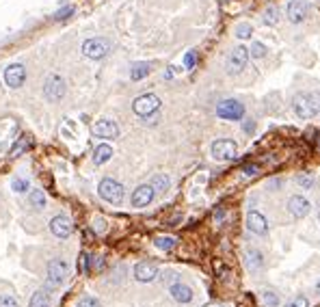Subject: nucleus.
<instances>
[{"label": "nucleus", "mask_w": 320, "mask_h": 307, "mask_svg": "<svg viewBox=\"0 0 320 307\" xmlns=\"http://www.w3.org/2000/svg\"><path fill=\"white\" fill-rule=\"evenodd\" d=\"M72 275V268H69V262L63 260V258H54L48 262L46 266V288H61L65 281L69 279Z\"/></svg>", "instance_id": "1"}, {"label": "nucleus", "mask_w": 320, "mask_h": 307, "mask_svg": "<svg viewBox=\"0 0 320 307\" xmlns=\"http://www.w3.org/2000/svg\"><path fill=\"white\" fill-rule=\"evenodd\" d=\"M292 108L299 119H309L320 110V98L316 93H299L292 102Z\"/></svg>", "instance_id": "2"}, {"label": "nucleus", "mask_w": 320, "mask_h": 307, "mask_svg": "<svg viewBox=\"0 0 320 307\" xmlns=\"http://www.w3.org/2000/svg\"><path fill=\"white\" fill-rule=\"evenodd\" d=\"M98 193H100V197H102L104 201H108V204H113V205H119L123 201V197H126L123 186L119 184L117 180H113V178H104L102 182H100Z\"/></svg>", "instance_id": "3"}, {"label": "nucleus", "mask_w": 320, "mask_h": 307, "mask_svg": "<svg viewBox=\"0 0 320 307\" xmlns=\"http://www.w3.org/2000/svg\"><path fill=\"white\" fill-rule=\"evenodd\" d=\"M65 93H67V84H65V80L59 74H52V76L46 78V82H43V98L48 102H61Z\"/></svg>", "instance_id": "4"}, {"label": "nucleus", "mask_w": 320, "mask_h": 307, "mask_svg": "<svg viewBox=\"0 0 320 307\" xmlns=\"http://www.w3.org/2000/svg\"><path fill=\"white\" fill-rule=\"evenodd\" d=\"M158 108H160V98H158V95H154V93L139 95V98L132 102V110L139 115V117H143V119L152 117Z\"/></svg>", "instance_id": "5"}, {"label": "nucleus", "mask_w": 320, "mask_h": 307, "mask_svg": "<svg viewBox=\"0 0 320 307\" xmlns=\"http://www.w3.org/2000/svg\"><path fill=\"white\" fill-rule=\"evenodd\" d=\"M247 61H249V48H244V46H236V48H232V52L227 54V61H225V69H227V74L236 76V74H240L244 67H247Z\"/></svg>", "instance_id": "6"}, {"label": "nucleus", "mask_w": 320, "mask_h": 307, "mask_svg": "<svg viewBox=\"0 0 320 307\" xmlns=\"http://www.w3.org/2000/svg\"><path fill=\"white\" fill-rule=\"evenodd\" d=\"M108 52H111V41L104 37H91L82 43V54L87 59H93V61L106 57Z\"/></svg>", "instance_id": "7"}, {"label": "nucleus", "mask_w": 320, "mask_h": 307, "mask_svg": "<svg viewBox=\"0 0 320 307\" xmlns=\"http://www.w3.org/2000/svg\"><path fill=\"white\" fill-rule=\"evenodd\" d=\"M210 152H212L214 160H223L225 163V160H234L238 156V145L232 139H219L212 143Z\"/></svg>", "instance_id": "8"}, {"label": "nucleus", "mask_w": 320, "mask_h": 307, "mask_svg": "<svg viewBox=\"0 0 320 307\" xmlns=\"http://www.w3.org/2000/svg\"><path fill=\"white\" fill-rule=\"evenodd\" d=\"M217 115L227 122H240L244 117V106L238 100H223L217 104Z\"/></svg>", "instance_id": "9"}, {"label": "nucleus", "mask_w": 320, "mask_h": 307, "mask_svg": "<svg viewBox=\"0 0 320 307\" xmlns=\"http://www.w3.org/2000/svg\"><path fill=\"white\" fill-rule=\"evenodd\" d=\"M24 80H26V67H24L22 63L9 65V67L4 69V82H7V87L18 89L24 84Z\"/></svg>", "instance_id": "10"}, {"label": "nucleus", "mask_w": 320, "mask_h": 307, "mask_svg": "<svg viewBox=\"0 0 320 307\" xmlns=\"http://www.w3.org/2000/svg\"><path fill=\"white\" fill-rule=\"evenodd\" d=\"M50 231H52L57 238H67V236L74 231L72 219H69V216H65V214L52 216V221H50Z\"/></svg>", "instance_id": "11"}, {"label": "nucleus", "mask_w": 320, "mask_h": 307, "mask_svg": "<svg viewBox=\"0 0 320 307\" xmlns=\"http://www.w3.org/2000/svg\"><path fill=\"white\" fill-rule=\"evenodd\" d=\"M154 197H156V190L152 188V184H141L132 193V205L134 208H145V205L152 204Z\"/></svg>", "instance_id": "12"}, {"label": "nucleus", "mask_w": 320, "mask_h": 307, "mask_svg": "<svg viewBox=\"0 0 320 307\" xmlns=\"http://www.w3.org/2000/svg\"><path fill=\"white\" fill-rule=\"evenodd\" d=\"M309 210H312V204H309V199H305L303 195H292V197L288 199V212L292 214L294 219L307 216Z\"/></svg>", "instance_id": "13"}, {"label": "nucleus", "mask_w": 320, "mask_h": 307, "mask_svg": "<svg viewBox=\"0 0 320 307\" xmlns=\"http://www.w3.org/2000/svg\"><path fill=\"white\" fill-rule=\"evenodd\" d=\"M158 277V266L154 262H139L134 266V279L141 281V284H149Z\"/></svg>", "instance_id": "14"}, {"label": "nucleus", "mask_w": 320, "mask_h": 307, "mask_svg": "<svg viewBox=\"0 0 320 307\" xmlns=\"http://www.w3.org/2000/svg\"><path fill=\"white\" fill-rule=\"evenodd\" d=\"M247 227H249V231H253V234H258V236H266L268 234V221L262 212L251 210V212L247 214Z\"/></svg>", "instance_id": "15"}, {"label": "nucleus", "mask_w": 320, "mask_h": 307, "mask_svg": "<svg viewBox=\"0 0 320 307\" xmlns=\"http://www.w3.org/2000/svg\"><path fill=\"white\" fill-rule=\"evenodd\" d=\"M93 134L100 139H117L119 137V125L111 122V119H100V122L93 125Z\"/></svg>", "instance_id": "16"}, {"label": "nucleus", "mask_w": 320, "mask_h": 307, "mask_svg": "<svg viewBox=\"0 0 320 307\" xmlns=\"http://www.w3.org/2000/svg\"><path fill=\"white\" fill-rule=\"evenodd\" d=\"M286 16L292 24H301L305 16H307V4H305V0H290L286 7Z\"/></svg>", "instance_id": "17"}, {"label": "nucleus", "mask_w": 320, "mask_h": 307, "mask_svg": "<svg viewBox=\"0 0 320 307\" xmlns=\"http://www.w3.org/2000/svg\"><path fill=\"white\" fill-rule=\"evenodd\" d=\"M169 292H171V296L178 301V303H191L193 301V290H191V286H186V284H173L171 288H169Z\"/></svg>", "instance_id": "18"}, {"label": "nucleus", "mask_w": 320, "mask_h": 307, "mask_svg": "<svg viewBox=\"0 0 320 307\" xmlns=\"http://www.w3.org/2000/svg\"><path fill=\"white\" fill-rule=\"evenodd\" d=\"M50 305H52V294H50L48 288L37 290L31 296V303H28V307H50Z\"/></svg>", "instance_id": "19"}, {"label": "nucleus", "mask_w": 320, "mask_h": 307, "mask_svg": "<svg viewBox=\"0 0 320 307\" xmlns=\"http://www.w3.org/2000/svg\"><path fill=\"white\" fill-rule=\"evenodd\" d=\"M111 158H113V147L108 143L98 145L96 152H93V163H96V164H104V163H108Z\"/></svg>", "instance_id": "20"}, {"label": "nucleus", "mask_w": 320, "mask_h": 307, "mask_svg": "<svg viewBox=\"0 0 320 307\" xmlns=\"http://www.w3.org/2000/svg\"><path fill=\"white\" fill-rule=\"evenodd\" d=\"M149 72H152V65L149 63H134L132 69H130V78L132 80H143Z\"/></svg>", "instance_id": "21"}, {"label": "nucleus", "mask_w": 320, "mask_h": 307, "mask_svg": "<svg viewBox=\"0 0 320 307\" xmlns=\"http://www.w3.org/2000/svg\"><path fill=\"white\" fill-rule=\"evenodd\" d=\"M247 266L251 270H258V268H262L264 266V258H262V253L256 249H251V251H247Z\"/></svg>", "instance_id": "22"}, {"label": "nucleus", "mask_w": 320, "mask_h": 307, "mask_svg": "<svg viewBox=\"0 0 320 307\" xmlns=\"http://www.w3.org/2000/svg\"><path fill=\"white\" fill-rule=\"evenodd\" d=\"M169 186H171V180H169L167 175L158 173V175H154V178H152V188L158 190V193H167Z\"/></svg>", "instance_id": "23"}, {"label": "nucleus", "mask_w": 320, "mask_h": 307, "mask_svg": "<svg viewBox=\"0 0 320 307\" xmlns=\"http://www.w3.org/2000/svg\"><path fill=\"white\" fill-rule=\"evenodd\" d=\"M154 245H156L160 251H171V249H176L178 240L173 238V236H158V238L154 240Z\"/></svg>", "instance_id": "24"}, {"label": "nucleus", "mask_w": 320, "mask_h": 307, "mask_svg": "<svg viewBox=\"0 0 320 307\" xmlns=\"http://www.w3.org/2000/svg\"><path fill=\"white\" fill-rule=\"evenodd\" d=\"M262 22L266 24V26H275V24L279 22V9L277 7H268L266 11H264V16H262Z\"/></svg>", "instance_id": "25"}, {"label": "nucleus", "mask_w": 320, "mask_h": 307, "mask_svg": "<svg viewBox=\"0 0 320 307\" xmlns=\"http://www.w3.org/2000/svg\"><path fill=\"white\" fill-rule=\"evenodd\" d=\"M31 204L37 210H43V208H46V195H43L39 188H35L33 193H31Z\"/></svg>", "instance_id": "26"}, {"label": "nucleus", "mask_w": 320, "mask_h": 307, "mask_svg": "<svg viewBox=\"0 0 320 307\" xmlns=\"http://www.w3.org/2000/svg\"><path fill=\"white\" fill-rule=\"evenodd\" d=\"M249 57L251 59H264L266 57V46L260 43V41H253L251 48H249Z\"/></svg>", "instance_id": "27"}, {"label": "nucleus", "mask_w": 320, "mask_h": 307, "mask_svg": "<svg viewBox=\"0 0 320 307\" xmlns=\"http://www.w3.org/2000/svg\"><path fill=\"white\" fill-rule=\"evenodd\" d=\"M251 35H253V26H251V24L242 22V24H238V26H236V37L238 39H251Z\"/></svg>", "instance_id": "28"}, {"label": "nucleus", "mask_w": 320, "mask_h": 307, "mask_svg": "<svg viewBox=\"0 0 320 307\" xmlns=\"http://www.w3.org/2000/svg\"><path fill=\"white\" fill-rule=\"evenodd\" d=\"M76 307H102V303H100V299H96V296L87 294V296H80Z\"/></svg>", "instance_id": "29"}, {"label": "nucleus", "mask_w": 320, "mask_h": 307, "mask_svg": "<svg viewBox=\"0 0 320 307\" xmlns=\"http://www.w3.org/2000/svg\"><path fill=\"white\" fill-rule=\"evenodd\" d=\"M262 301H264V305H271V307H277L279 305V296L275 294V292H271V290L262 292Z\"/></svg>", "instance_id": "30"}, {"label": "nucleus", "mask_w": 320, "mask_h": 307, "mask_svg": "<svg viewBox=\"0 0 320 307\" xmlns=\"http://www.w3.org/2000/svg\"><path fill=\"white\" fill-rule=\"evenodd\" d=\"M13 190H16V193H26L28 190V180H24V178L13 180Z\"/></svg>", "instance_id": "31"}, {"label": "nucleus", "mask_w": 320, "mask_h": 307, "mask_svg": "<svg viewBox=\"0 0 320 307\" xmlns=\"http://www.w3.org/2000/svg\"><path fill=\"white\" fill-rule=\"evenodd\" d=\"M286 307H309V301L305 296H294L292 301H288Z\"/></svg>", "instance_id": "32"}, {"label": "nucleus", "mask_w": 320, "mask_h": 307, "mask_svg": "<svg viewBox=\"0 0 320 307\" xmlns=\"http://www.w3.org/2000/svg\"><path fill=\"white\" fill-rule=\"evenodd\" d=\"M297 184L303 186V188H312V186H314V178H312V175H297Z\"/></svg>", "instance_id": "33"}, {"label": "nucleus", "mask_w": 320, "mask_h": 307, "mask_svg": "<svg viewBox=\"0 0 320 307\" xmlns=\"http://www.w3.org/2000/svg\"><path fill=\"white\" fill-rule=\"evenodd\" d=\"M0 307H20V305H18V301L13 299L11 294H2V296H0Z\"/></svg>", "instance_id": "34"}, {"label": "nucleus", "mask_w": 320, "mask_h": 307, "mask_svg": "<svg viewBox=\"0 0 320 307\" xmlns=\"http://www.w3.org/2000/svg\"><path fill=\"white\" fill-rule=\"evenodd\" d=\"M195 63H197V52H195V50H191V52L184 57V65H186V69H193Z\"/></svg>", "instance_id": "35"}, {"label": "nucleus", "mask_w": 320, "mask_h": 307, "mask_svg": "<svg viewBox=\"0 0 320 307\" xmlns=\"http://www.w3.org/2000/svg\"><path fill=\"white\" fill-rule=\"evenodd\" d=\"M74 13V7H65L61 9V11H57V16H54V20H65V18H69Z\"/></svg>", "instance_id": "36"}, {"label": "nucleus", "mask_w": 320, "mask_h": 307, "mask_svg": "<svg viewBox=\"0 0 320 307\" xmlns=\"http://www.w3.org/2000/svg\"><path fill=\"white\" fill-rule=\"evenodd\" d=\"M258 173V164H247L244 167V175H256Z\"/></svg>", "instance_id": "37"}, {"label": "nucleus", "mask_w": 320, "mask_h": 307, "mask_svg": "<svg viewBox=\"0 0 320 307\" xmlns=\"http://www.w3.org/2000/svg\"><path fill=\"white\" fill-rule=\"evenodd\" d=\"M244 130H247V132H251V130H253V122H249L247 125H244Z\"/></svg>", "instance_id": "38"}, {"label": "nucleus", "mask_w": 320, "mask_h": 307, "mask_svg": "<svg viewBox=\"0 0 320 307\" xmlns=\"http://www.w3.org/2000/svg\"><path fill=\"white\" fill-rule=\"evenodd\" d=\"M316 290H318V292H320V281H318V284H316Z\"/></svg>", "instance_id": "39"}, {"label": "nucleus", "mask_w": 320, "mask_h": 307, "mask_svg": "<svg viewBox=\"0 0 320 307\" xmlns=\"http://www.w3.org/2000/svg\"><path fill=\"white\" fill-rule=\"evenodd\" d=\"M206 307H223V305H206Z\"/></svg>", "instance_id": "40"}]
</instances>
